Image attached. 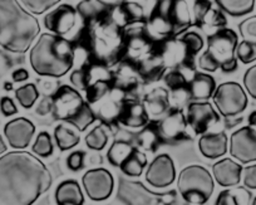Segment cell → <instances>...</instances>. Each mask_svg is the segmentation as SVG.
Returning <instances> with one entry per match:
<instances>
[{"label": "cell", "mask_w": 256, "mask_h": 205, "mask_svg": "<svg viewBox=\"0 0 256 205\" xmlns=\"http://www.w3.org/2000/svg\"><path fill=\"white\" fill-rule=\"evenodd\" d=\"M181 39L186 43L190 52H191L194 56H196V54L204 48L202 37H201L200 34L196 33V32H186V33L181 37Z\"/></svg>", "instance_id": "cell-41"}, {"label": "cell", "mask_w": 256, "mask_h": 205, "mask_svg": "<svg viewBox=\"0 0 256 205\" xmlns=\"http://www.w3.org/2000/svg\"><path fill=\"white\" fill-rule=\"evenodd\" d=\"M187 123L186 115L181 108H172L167 115L157 123L161 141L167 144H176L187 139Z\"/></svg>", "instance_id": "cell-14"}, {"label": "cell", "mask_w": 256, "mask_h": 205, "mask_svg": "<svg viewBox=\"0 0 256 205\" xmlns=\"http://www.w3.org/2000/svg\"><path fill=\"white\" fill-rule=\"evenodd\" d=\"M134 147L130 142L114 141L110 145V150L107 152L108 161L113 166H120V164L134 152Z\"/></svg>", "instance_id": "cell-32"}, {"label": "cell", "mask_w": 256, "mask_h": 205, "mask_svg": "<svg viewBox=\"0 0 256 205\" xmlns=\"http://www.w3.org/2000/svg\"><path fill=\"white\" fill-rule=\"evenodd\" d=\"M118 63L120 64H118L117 70H116L114 73H112L113 87L120 90L122 92L131 91L132 88L138 85V80L141 75H140L137 67L132 64L131 62L122 59Z\"/></svg>", "instance_id": "cell-21"}, {"label": "cell", "mask_w": 256, "mask_h": 205, "mask_svg": "<svg viewBox=\"0 0 256 205\" xmlns=\"http://www.w3.org/2000/svg\"><path fill=\"white\" fill-rule=\"evenodd\" d=\"M90 62L108 67L118 63L124 54V31L110 17L86 26L82 32Z\"/></svg>", "instance_id": "cell-3"}, {"label": "cell", "mask_w": 256, "mask_h": 205, "mask_svg": "<svg viewBox=\"0 0 256 205\" xmlns=\"http://www.w3.org/2000/svg\"><path fill=\"white\" fill-rule=\"evenodd\" d=\"M248 125L252 127V126H256V111H252L248 116Z\"/></svg>", "instance_id": "cell-51"}, {"label": "cell", "mask_w": 256, "mask_h": 205, "mask_svg": "<svg viewBox=\"0 0 256 205\" xmlns=\"http://www.w3.org/2000/svg\"><path fill=\"white\" fill-rule=\"evenodd\" d=\"M6 151V145L3 140V136L0 135V155L4 154Z\"/></svg>", "instance_id": "cell-52"}, {"label": "cell", "mask_w": 256, "mask_h": 205, "mask_svg": "<svg viewBox=\"0 0 256 205\" xmlns=\"http://www.w3.org/2000/svg\"><path fill=\"white\" fill-rule=\"evenodd\" d=\"M160 0H124L120 8L123 9L128 24L146 23L154 14Z\"/></svg>", "instance_id": "cell-20"}, {"label": "cell", "mask_w": 256, "mask_h": 205, "mask_svg": "<svg viewBox=\"0 0 256 205\" xmlns=\"http://www.w3.org/2000/svg\"><path fill=\"white\" fill-rule=\"evenodd\" d=\"M238 31H240V34L244 38V41L256 43V17H250V18L245 19L238 26Z\"/></svg>", "instance_id": "cell-42"}, {"label": "cell", "mask_w": 256, "mask_h": 205, "mask_svg": "<svg viewBox=\"0 0 256 205\" xmlns=\"http://www.w3.org/2000/svg\"><path fill=\"white\" fill-rule=\"evenodd\" d=\"M76 11L84 23V26H87V24L110 16V8L103 4L100 0H83L78 4Z\"/></svg>", "instance_id": "cell-25"}, {"label": "cell", "mask_w": 256, "mask_h": 205, "mask_svg": "<svg viewBox=\"0 0 256 205\" xmlns=\"http://www.w3.org/2000/svg\"><path fill=\"white\" fill-rule=\"evenodd\" d=\"M12 88H13L12 87V83H6V90H12Z\"/></svg>", "instance_id": "cell-53"}, {"label": "cell", "mask_w": 256, "mask_h": 205, "mask_svg": "<svg viewBox=\"0 0 256 205\" xmlns=\"http://www.w3.org/2000/svg\"><path fill=\"white\" fill-rule=\"evenodd\" d=\"M158 56L162 66L166 68H194L195 56L190 52L181 38H171L164 43L158 44Z\"/></svg>", "instance_id": "cell-9"}, {"label": "cell", "mask_w": 256, "mask_h": 205, "mask_svg": "<svg viewBox=\"0 0 256 205\" xmlns=\"http://www.w3.org/2000/svg\"><path fill=\"white\" fill-rule=\"evenodd\" d=\"M24 8L33 14H43L60 3L62 0H19Z\"/></svg>", "instance_id": "cell-38"}, {"label": "cell", "mask_w": 256, "mask_h": 205, "mask_svg": "<svg viewBox=\"0 0 256 205\" xmlns=\"http://www.w3.org/2000/svg\"><path fill=\"white\" fill-rule=\"evenodd\" d=\"M78 13L72 6L62 4L48 13L44 18V26L56 36L64 37L73 31L77 24Z\"/></svg>", "instance_id": "cell-15"}, {"label": "cell", "mask_w": 256, "mask_h": 205, "mask_svg": "<svg viewBox=\"0 0 256 205\" xmlns=\"http://www.w3.org/2000/svg\"><path fill=\"white\" fill-rule=\"evenodd\" d=\"M156 12L166 17L174 26L176 37L186 33L190 27H198L211 11L210 0H160Z\"/></svg>", "instance_id": "cell-6"}, {"label": "cell", "mask_w": 256, "mask_h": 205, "mask_svg": "<svg viewBox=\"0 0 256 205\" xmlns=\"http://www.w3.org/2000/svg\"><path fill=\"white\" fill-rule=\"evenodd\" d=\"M176 179L174 160L167 154L154 157L146 170V180L154 187H166Z\"/></svg>", "instance_id": "cell-16"}, {"label": "cell", "mask_w": 256, "mask_h": 205, "mask_svg": "<svg viewBox=\"0 0 256 205\" xmlns=\"http://www.w3.org/2000/svg\"><path fill=\"white\" fill-rule=\"evenodd\" d=\"M113 88L112 81H100L93 85L88 86L87 91V101L90 105L97 103L98 101L102 100L108 92Z\"/></svg>", "instance_id": "cell-37"}, {"label": "cell", "mask_w": 256, "mask_h": 205, "mask_svg": "<svg viewBox=\"0 0 256 205\" xmlns=\"http://www.w3.org/2000/svg\"><path fill=\"white\" fill-rule=\"evenodd\" d=\"M242 179L244 185L248 189H256V164L248 165V166L242 167Z\"/></svg>", "instance_id": "cell-46"}, {"label": "cell", "mask_w": 256, "mask_h": 205, "mask_svg": "<svg viewBox=\"0 0 256 205\" xmlns=\"http://www.w3.org/2000/svg\"><path fill=\"white\" fill-rule=\"evenodd\" d=\"M236 57L244 64L252 63L256 61V43L248 41H242L238 44L236 48Z\"/></svg>", "instance_id": "cell-40"}, {"label": "cell", "mask_w": 256, "mask_h": 205, "mask_svg": "<svg viewBox=\"0 0 256 205\" xmlns=\"http://www.w3.org/2000/svg\"><path fill=\"white\" fill-rule=\"evenodd\" d=\"M251 205H256V196L254 197V200H252V202H251Z\"/></svg>", "instance_id": "cell-54"}, {"label": "cell", "mask_w": 256, "mask_h": 205, "mask_svg": "<svg viewBox=\"0 0 256 205\" xmlns=\"http://www.w3.org/2000/svg\"><path fill=\"white\" fill-rule=\"evenodd\" d=\"M36 132V126L30 120L19 117L9 121L4 127V135L13 149L23 150L30 144Z\"/></svg>", "instance_id": "cell-17"}, {"label": "cell", "mask_w": 256, "mask_h": 205, "mask_svg": "<svg viewBox=\"0 0 256 205\" xmlns=\"http://www.w3.org/2000/svg\"><path fill=\"white\" fill-rule=\"evenodd\" d=\"M39 33L38 19L18 0H0V47L12 53H26Z\"/></svg>", "instance_id": "cell-2"}, {"label": "cell", "mask_w": 256, "mask_h": 205, "mask_svg": "<svg viewBox=\"0 0 256 205\" xmlns=\"http://www.w3.org/2000/svg\"><path fill=\"white\" fill-rule=\"evenodd\" d=\"M16 97L24 108H30L38 100L39 92L34 83H28L16 91Z\"/></svg>", "instance_id": "cell-36"}, {"label": "cell", "mask_w": 256, "mask_h": 205, "mask_svg": "<svg viewBox=\"0 0 256 205\" xmlns=\"http://www.w3.org/2000/svg\"><path fill=\"white\" fill-rule=\"evenodd\" d=\"M186 120L195 133H206L212 125L220 121V115L208 101H192L187 106Z\"/></svg>", "instance_id": "cell-13"}, {"label": "cell", "mask_w": 256, "mask_h": 205, "mask_svg": "<svg viewBox=\"0 0 256 205\" xmlns=\"http://www.w3.org/2000/svg\"><path fill=\"white\" fill-rule=\"evenodd\" d=\"M70 82L78 88V90H87L88 88V78H87V71L86 67H82L80 70H76L74 72L70 75Z\"/></svg>", "instance_id": "cell-45"}, {"label": "cell", "mask_w": 256, "mask_h": 205, "mask_svg": "<svg viewBox=\"0 0 256 205\" xmlns=\"http://www.w3.org/2000/svg\"><path fill=\"white\" fill-rule=\"evenodd\" d=\"M82 184L88 197L94 201H103L108 199L113 191L114 180L107 169L88 170L82 177Z\"/></svg>", "instance_id": "cell-11"}, {"label": "cell", "mask_w": 256, "mask_h": 205, "mask_svg": "<svg viewBox=\"0 0 256 205\" xmlns=\"http://www.w3.org/2000/svg\"><path fill=\"white\" fill-rule=\"evenodd\" d=\"M164 81H166L167 86H168L171 91L188 86V82H187L184 76L180 71H172V72L167 73L166 77H164Z\"/></svg>", "instance_id": "cell-44"}, {"label": "cell", "mask_w": 256, "mask_h": 205, "mask_svg": "<svg viewBox=\"0 0 256 205\" xmlns=\"http://www.w3.org/2000/svg\"><path fill=\"white\" fill-rule=\"evenodd\" d=\"M238 34L232 29L224 28L208 37V51L198 59V67L206 72H215L220 68L222 72L231 73L238 68L236 48Z\"/></svg>", "instance_id": "cell-5"}, {"label": "cell", "mask_w": 256, "mask_h": 205, "mask_svg": "<svg viewBox=\"0 0 256 205\" xmlns=\"http://www.w3.org/2000/svg\"><path fill=\"white\" fill-rule=\"evenodd\" d=\"M244 87L246 92L256 100V64L250 67L244 75Z\"/></svg>", "instance_id": "cell-43"}, {"label": "cell", "mask_w": 256, "mask_h": 205, "mask_svg": "<svg viewBox=\"0 0 256 205\" xmlns=\"http://www.w3.org/2000/svg\"><path fill=\"white\" fill-rule=\"evenodd\" d=\"M218 113L225 118L235 117L248 107V96L238 82H225L216 87L212 95Z\"/></svg>", "instance_id": "cell-8"}, {"label": "cell", "mask_w": 256, "mask_h": 205, "mask_svg": "<svg viewBox=\"0 0 256 205\" xmlns=\"http://www.w3.org/2000/svg\"><path fill=\"white\" fill-rule=\"evenodd\" d=\"M33 152L40 157L50 156L53 152V144H52V137L48 132L43 131L39 133L33 145Z\"/></svg>", "instance_id": "cell-39"}, {"label": "cell", "mask_w": 256, "mask_h": 205, "mask_svg": "<svg viewBox=\"0 0 256 205\" xmlns=\"http://www.w3.org/2000/svg\"><path fill=\"white\" fill-rule=\"evenodd\" d=\"M230 155L241 164L256 161V130L251 126H245L230 137Z\"/></svg>", "instance_id": "cell-10"}, {"label": "cell", "mask_w": 256, "mask_h": 205, "mask_svg": "<svg viewBox=\"0 0 256 205\" xmlns=\"http://www.w3.org/2000/svg\"><path fill=\"white\" fill-rule=\"evenodd\" d=\"M241 174H242V166L232 159L218 160L212 165V176L214 180L220 186L232 187L240 184Z\"/></svg>", "instance_id": "cell-18"}, {"label": "cell", "mask_w": 256, "mask_h": 205, "mask_svg": "<svg viewBox=\"0 0 256 205\" xmlns=\"http://www.w3.org/2000/svg\"><path fill=\"white\" fill-rule=\"evenodd\" d=\"M52 182L48 167L30 152L16 150L0 157V205H33Z\"/></svg>", "instance_id": "cell-1"}, {"label": "cell", "mask_w": 256, "mask_h": 205, "mask_svg": "<svg viewBox=\"0 0 256 205\" xmlns=\"http://www.w3.org/2000/svg\"><path fill=\"white\" fill-rule=\"evenodd\" d=\"M144 107H146L147 113L152 116H161L168 111L170 97L168 92L164 88H157L152 91L144 98Z\"/></svg>", "instance_id": "cell-26"}, {"label": "cell", "mask_w": 256, "mask_h": 205, "mask_svg": "<svg viewBox=\"0 0 256 205\" xmlns=\"http://www.w3.org/2000/svg\"><path fill=\"white\" fill-rule=\"evenodd\" d=\"M251 201V192L246 187L238 186L222 190L216 199L215 205H248Z\"/></svg>", "instance_id": "cell-27"}, {"label": "cell", "mask_w": 256, "mask_h": 205, "mask_svg": "<svg viewBox=\"0 0 256 205\" xmlns=\"http://www.w3.org/2000/svg\"><path fill=\"white\" fill-rule=\"evenodd\" d=\"M28 78H29L28 71L23 70V68H20V70H16V72L13 73L14 82H24V81H26Z\"/></svg>", "instance_id": "cell-49"}, {"label": "cell", "mask_w": 256, "mask_h": 205, "mask_svg": "<svg viewBox=\"0 0 256 205\" xmlns=\"http://www.w3.org/2000/svg\"><path fill=\"white\" fill-rule=\"evenodd\" d=\"M54 139H56V146L60 151H67L77 146L80 141V137L74 130L70 128L64 123H60L54 130Z\"/></svg>", "instance_id": "cell-28"}, {"label": "cell", "mask_w": 256, "mask_h": 205, "mask_svg": "<svg viewBox=\"0 0 256 205\" xmlns=\"http://www.w3.org/2000/svg\"><path fill=\"white\" fill-rule=\"evenodd\" d=\"M177 186L184 201L194 205H202L208 201L215 189L214 176L201 165L184 167L178 175Z\"/></svg>", "instance_id": "cell-7"}, {"label": "cell", "mask_w": 256, "mask_h": 205, "mask_svg": "<svg viewBox=\"0 0 256 205\" xmlns=\"http://www.w3.org/2000/svg\"><path fill=\"white\" fill-rule=\"evenodd\" d=\"M161 136H160L157 123H150L137 135V144L146 151H156L158 145L161 144Z\"/></svg>", "instance_id": "cell-31"}, {"label": "cell", "mask_w": 256, "mask_h": 205, "mask_svg": "<svg viewBox=\"0 0 256 205\" xmlns=\"http://www.w3.org/2000/svg\"><path fill=\"white\" fill-rule=\"evenodd\" d=\"M220 11L231 17H242L251 13L255 0H215Z\"/></svg>", "instance_id": "cell-29"}, {"label": "cell", "mask_w": 256, "mask_h": 205, "mask_svg": "<svg viewBox=\"0 0 256 205\" xmlns=\"http://www.w3.org/2000/svg\"><path fill=\"white\" fill-rule=\"evenodd\" d=\"M76 51L73 44L63 37L43 33L29 54L30 66L43 77L60 78L72 70Z\"/></svg>", "instance_id": "cell-4"}, {"label": "cell", "mask_w": 256, "mask_h": 205, "mask_svg": "<svg viewBox=\"0 0 256 205\" xmlns=\"http://www.w3.org/2000/svg\"><path fill=\"white\" fill-rule=\"evenodd\" d=\"M83 160H84V154L82 151H74L68 156L67 165L72 171H78L83 167Z\"/></svg>", "instance_id": "cell-47"}, {"label": "cell", "mask_w": 256, "mask_h": 205, "mask_svg": "<svg viewBox=\"0 0 256 205\" xmlns=\"http://www.w3.org/2000/svg\"><path fill=\"white\" fill-rule=\"evenodd\" d=\"M0 108H2V112L6 116H13L18 112V108H16V103L9 97L2 98V101H0Z\"/></svg>", "instance_id": "cell-48"}, {"label": "cell", "mask_w": 256, "mask_h": 205, "mask_svg": "<svg viewBox=\"0 0 256 205\" xmlns=\"http://www.w3.org/2000/svg\"><path fill=\"white\" fill-rule=\"evenodd\" d=\"M226 26V18L222 14V11H215L211 9L208 14L205 16L204 21L201 22L200 27L204 32L208 36L216 33L220 29H224Z\"/></svg>", "instance_id": "cell-33"}, {"label": "cell", "mask_w": 256, "mask_h": 205, "mask_svg": "<svg viewBox=\"0 0 256 205\" xmlns=\"http://www.w3.org/2000/svg\"><path fill=\"white\" fill-rule=\"evenodd\" d=\"M100 2H102L103 4H106L107 7H110V9H113L116 8V7L122 6L124 0H100Z\"/></svg>", "instance_id": "cell-50"}, {"label": "cell", "mask_w": 256, "mask_h": 205, "mask_svg": "<svg viewBox=\"0 0 256 205\" xmlns=\"http://www.w3.org/2000/svg\"><path fill=\"white\" fill-rule=\"evenodd\" d=\"M146 165V155L142 151H140V150L134 149V152L120 164V169L128 176H140L144 172Z\"/></svg>", "instance_id": "cell-30"}, {"label": "cell", "mask_w": 256, "mask_h": 205, "mask_svg": "<svg viewBox=\"0 0 256 205\" xmlns=\"http://www.w3.org/2000/svg\"><path fill=\"white\" fill-rule=\"evenodd\" d=\"M148 120L150 116L144 103L136 100H124L120 117H118V121L122 125L127 126V127L138 128L146 126L148 123Z\"/></svg>", "instance_id": "cell-19"}, {"label": "cell", "mask_w": 256, "mask_h": 205, "mask_svg": "<svg viewBox=\"0 0 256 205\" xmlns=\"http://www.w3.org/2000/svg\"><path fill=\"white\" fill-rule=\"evenodd\" d=\"M94 121H96L94 111L92 110L90 103L86 102L84 105L78 110V112L74 113V115L67 121V122L70 123L72 126H74L78 131H84L86 128H87L90 125H92Z\"/></svg>", "instance_id": "cell-34"}, {"label": "cell", "mask_w": 256, "mask_h": 205, "mask_svg": "<svg viewBox=\"0 0 256 205\" xmlns=\"http://www.w3.org/2000/svg\"><path fill=\"white\" fill-rule=\"evenodd\" d=\"M216 90V82L208 73H195L188 82L190 98L194 101H208Z\"/></svg>", "instance_id": "cell-23"}, {"label": "cell", "mask_w": 256, "mask_h": 205, "mask_svg": "<svg viewBox=\"0 0 256 205\" xmlns=\"http://www.w3.org/2000/svg\"><path fill=\"white\" fill-rule=\"evenodd\" d=\"M198 149L206 159H218L228 152V136L225 132L204 133L198 140Z\"/></svg>", "instance_id": "cell-22"}, {"label": "cell", "mask_w": 256, "mask_h": 205, "mask_svg": "<svg viewBox=\"0 0 256 205\" xmlns=\"http://www.w3.org/2000/svg\"><path fill=\"white\" fill-rule=\"evenodd\" d=\"M56 201L58 205H83L84 196L76 180H66L56 190Z\"/></svg>", "instance_id": "cell-24"}, {"label": "cell", "mask_w": 256, "mask_h": 205, "mask_svg": "<svg viewBox=\"0 0 256 205\" xmlns=\"http://www.w3.org/2000/svg\"><path fill=\"white\" fill-rule=\"evenodd\" d=\"M84 103V100L77 90L70 86H62L52 97V111L56 118L68 121Z\"/></svg>", "instance_id": "cell-12"}, {"label": "cell", "mask_w": 256, "mask_h": 205, "mask_svg": "<svg viewBox=\"0 0 256 205\" xmlns=\"http://www.w3.org/2000/svg\"><path fill=\"white\" fill-rule=\"evenodd\" d=\"M108 142V132L106 123L98 125L97 127L93 128L87 136H86V144L90 150L100 151L106 147Z\"/></svg>", "instance_id": "cell-35"}]
</instances>
